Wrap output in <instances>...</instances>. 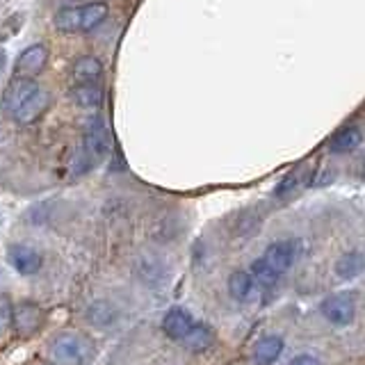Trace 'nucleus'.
<instances>
[{"label": "nucleus", "mask_w": 365, "mask_h": 365, "mask_svg": "<svg viewBox=\"0 0 365 365\" xmlns=\"http://www.w3.org/2000/svg\"><path fill=\"white\" fill-rule=\"evenodd\" d=\"M106 3H89L78 7H64L55 14L53 23L60 32H91L108 19Z\"/></svg>", "instance_id": "nucleus-1"}, {"label": "nucleus", "mask_w": 365, "mask_h": 365, "mask_svg": "<svg viewBox=\"0 0 365 365\" xmlns=\"http://www.w3.org/2000/svg\"><path fill=\"white\" fill-rule=\"evenodd\" d=\"M91 351H94V347H91V342L80 336V334H62L57 336L53 342H51V356L55 363L60 365H80L85 363Z\"/></svg>", "instance_id": "nucleus-2"}, {"label": "nucleus", "mask_w": 365, "mask_h": 365, "mask_svg": "<svg viewBox=\"0 0 365 365\" xmlns=\"http://www.w3.org/2000/svg\"><path fill=\"white\" fill-rule=\"evenodd\" d=\"M319 313H322L327 322H331L334 327H347L354 322V315H356V302H354V297L345 292L329 294L327 299L319 304Z\"/></svg>", "instance_id": "nucleus-3"}, {"label": "nucleus", "mask_w": 365, "mask_h": 365, "mask_svg": "<svg viewBox=\"0 0 365 365\" xmlns=\"http://www.w3.org/2000/svg\"><path fill=\"white\" fill-rule=\"evenodd\" d=\"M48 55L51 53L43 43L28 46V48L19 55V60L14 64V78L34 80L46 68V64H48Z\"/></svg>", "instance_id": "nucleus-4"}, {"label": "nucleus", "mask_w": 365, "mask_h": 365, "mask_svg": "<svg viewBox=\"0 0 365 365\" xmlns=\"http://www.w3.org/2000/svg\"><path fill=\"white\" fill-rule=\"evenodd\" d=\"M39 85L34 80H26V78H14L7 85V89L3 91V112L9 114L14 119V114L26 106V101L37 94Z\"/></svg>", "instance_id": "nucleus-5"}, {"label": "nucleus", "mask_w": 365, "mask_h": 365, "mask_svg": "<svg viewBox=\"0 0 365 365\" xmlns=\"http://www.w3.org/2000/svg\"><path fill=\"white\" fill-rule=\"evenodd\" d=\"M43 324V311L32 302H21L11 311V327L19 336H34Z\"/></svg>", "instance_id": "nucleus-6"}, {"label": "nucleus", "mask_w": 365, "mask_h": 365, "mask_svg": "<svg viewBox=\"0 0 365 365\" xmlns=\"http://www.w3.org/2000/svg\"><path fill=\"white\" fill-rule=\"evenodd\" d=\"M294 258H297V245L292 242V240L274 242L265 249V254H262V262H265L277 277H281V274H285L292 267Z\"/></svg>", "instance_id": "nucleus-7"}, {"label": "nucleus", "mask_w": 365, "mask_h": 365, "mask_svg": "<svg viewBox=\"0 0 365 365\" xmlns=\"http://www.w3.org/2000/svg\"><path fill=\"white\" fill-rule=\"evenodd\" d=\"M7 262L23 277H32L41 267V254L37 249L26 245H9L7 247Z\"/></svg>", "instance_id": "nucleus-8"}, {"label": "nucleus", "mask_w": 365, "mask_h": 365, "mask_svg": "<svg viewBox=\"0 0 365 365\" xmlns=\"http://www.w3.org/2000/svg\"><path fill=\"white\" fill-rule=\"evenodd\" d=\"M194 327V319L192 315L185 311V308H171V311H167L165 319H163V329H165V334L169 338H174V340H185V336L192 331Z\"/></svg>", "instance_id": "nucleus-9"}, {"label": "nucleus", "mask_w": 365, "mask_h": 365, "mask_svg": "<svg viewBox=\"0 0 365 365\" xmlns=\"http://www.w3.org/2000/svg\"><path fill=\"white\" fill-rule=\"evenodd\" d=\"M281 354H283V338H279V336H265V338H260L254 345L251 356H254L256 365H274L281 359Z\"/></svg>", "instance_id": "nucleus-10"}, {"label": "nucleus", "mask_w": 365, "mask_h": 365, "mask_svg": "<svg viewBox=\"0 0 365 365\" xmlns=\"http://www.w3.org/2000/svg\"><path fill=\"white\" fill-rule=\"evenodd\" d=\"M51 108V94L46 89H37V94H34L32 98L26 101V106H23L16 114H14V119L19 123H32V121H37L41 114Z\"/></svg>", "instance_id": "nucleus-11"}, {"label": "nucleus", "mask_w": 365, "mask_h": 365, "mask_svg": "<svg viewBox=\"0 0 365 365\" xmlns=\"http://www.w3.org/2000/svg\"><path fill=\"white\" fill-rule=\"evenodd\" d=\"M311 180H313V171L311 169L297 167L294 171H290V174L281 180V185L277 187V197L279 199H288V197H292L294 192H299V190L311 185Z\"/></svg>", "instance_id": "nucleus-12"}, {"label": "nucleus", "mask_w": 365, "mask_h": 365, "mask_svg": "<svg viewBox=\"0 0 365 365\" xmlns=\"http://www.w3.org/2000/svg\"><path fill=\"white\" fill-rule=\"evenodd\" d=\"M361 142H363L361 128H356V125H345V128H340L331 137L329 148H331V153H349V151H356Z\"/></svg>", "instance_id": "nucleus-13"}, {"label": "nucleus", "mask_w": 365, "mask_h": 365, "mask_svg": "<svg viewBox=\"0 0 365 365\" xmlns=\"http://www.w3.org/2000/svg\"><path fill=\"white\" fill-rule=\"evenodd\" d=\"M336 277L338 279H356L365 272V254L361 251H347V254H342L338 260H336Z\"/></svg>", "instance_id": "nucleus-14"}, {"label": "nucleus", "mask_w": 365, "mask_h": 365, "mask_svg": "<svg viewBox=\"0 0 365 365\" xmlns=\"http://www.w3.org/2000/svg\"><path fill=\"white\" fill-rule=\"evenodd\" d=\"M101 73H103V64L91 55L80 57L73 64V78L78 80V85H96Z\"/></svg>", "instance_id": "nucleus-15"}, {"label": "nucleus", "mask_w": 365, "mask_h": 365, "mask_svg": "<svg viewBox=\"0 0 365 365\" xmlns=\"http://www.w3.org/2000/svg\"><path fill=\"white\" fill-rule=\"evenodd\" d=\"M212 342H215V334H212L210 327L194 324L192 331L185 336V340H182V345H185L187 349H192V351H203V349H208Z\"/></svg>", "instance_id": "nucleus-16"}, {"label": "nucleus", "mask_w": 365, "mask_h": 365, "mask_svg": "<svg viewBox=\"0 0 365 365\" xmlns=\"http://www.w3.org/2000/svg\"><path fill=\"white\" fill-rule=\"evenodd\" d=\"M251 290H254V279H251L249 272L237 269V272L231 274V277H228V292H231L233 299L245 302L247 297L251 294Z\"/></svg>", "instance_id": "nucleus-17"}, {"label": "nucleus", "mask_w": 365, "mask_h": 365, "mask_svg": "<svg viewBox=\"0 0 365 365\" xmlns=\"http://www.w3.org/2000/svg\"><path fill=\"white\" fill-rule=\"evenodd\" d=\"M71 98L80 108H96L103 101V91L98 85H76L71 89Z\"/></svg>", "instance_id": "nucleus-18"}, {"label": "nucleus", "mask_w": 365, "mask_h": 365, "mask_svg": "<svg viewBox=\"0 0 365 365\" xmlns=\"http://www.w3.org/2000/svg\"><path fill=\"white\" fill-rule=\"evenodd\" d=\"M87 319L94 327H108V324L114 322V319H117V311H114V306L108 304V302H96V304L89 306Z\"/></svg>", "instance_id": "nucleus-19"}, {"label": "nucleus", "mask_w": 365, "mask_h": 365, "mask_svg": "<svg viewBox=\"0 0 365 365\" xmlns=\"http://www.w3.org/2000/svg\"><path fill=\"white\" fill-rule=\"evenodd\" d=\"M251 279H254V283L258 281L260 285H274V283H277V274H274L267 265H265V262H262V258H258L256 262H254V265H251Z\"/></svg>", "instance_id": "nucleus-20"}, {"label": "nucleus", "mask_w": 365, "mask_h": 365, "mask_svg": "<svg viewBox=\"0 0 365 365\" xmlns=\"http://www.w3.org/2000/svg\"><path fill=\"white\" fill-rule=\"evenodd\" d=\"M23 21H26L23 14H11L0 23V41H7L9 37H14V34L23 28Z\"/></svg>", "instance_id": "nucleus-21"}, {"label": "nucleus", "mask_w": 365, "mask_h": 365, "mask_svg": "<svg viewBox=\"0 0 365 365\" xmlns=\"http://www.w3.org/2000/svg\"><path fill=\"white\" fill-rule=\"evenodd\" d=\"M11 311H14V304L7 294H0V336L11 327Z\"/></svg>", "instance_id": "nucleus-22"}, {"label": "nucleus", "mask_w": 365, "mask_h": 365, "mask_svg": "<svg viewBox=\"0 0 365 365\" xmlns=\"http://www.w3.org/2000/svg\"><path fill=\"white\" fill-rule=\"evenodd\" d=\"M288 365H322V363H319V359L313 356V354H299V356H294Z\"/></svg>", "instance_id": "nucleus-23"}, {"label": "nucleus", "mask_w": 365, "mask_h": 365, "mask_svg": "<svg viewBox=\"0 0 365 365\" xmlns=\"http://www.w3.org/2000/svg\"><path fill=\"white\" fill-rule=\"evenodd\" d=\"M3 68H5V53L0 51V73H3Z\"/></svg>", "instance_id": "nucleus-24"}, {"label": "nucleus", "mask_w": 365, "mask_h": 365, "mask_svg": "<svg viewBox=\"0 0 365 365\" xmlns=\"http://www.w3.org/2000/svg\"><path fill=\"white\" fill-rule=\"evenodd\" d=\"M363 178H365V160H363Z\"/></svg>", "instance_id": "nucleus-25"}]
</instances>
